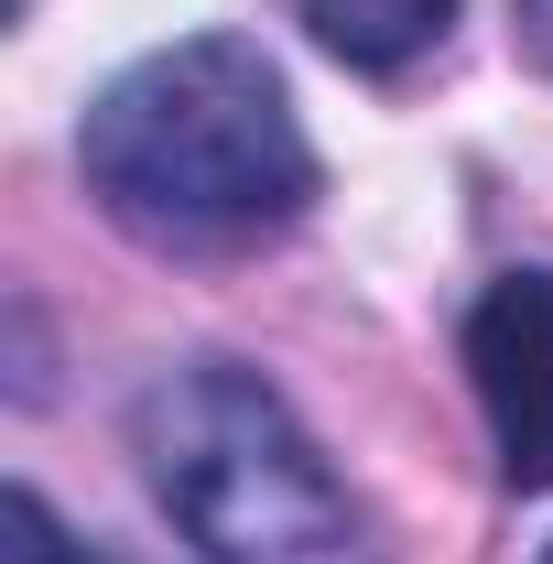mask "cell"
Returning <instances> with one entry per match:
<instances>
[{
  "label": "cell",
  "mask_w": 553,
  "mask_h": 564,
  "mask_svg": "<svg viewBox=\"0 0 553 564\" xmlns=\"http://www.w3.org/2000/svg\"><path fill=\"white\" fill-rule=\"evenodd\" d=\"M521 44H532V66H553V0H521Z\"/></svg>",
  "instance_id": "6"
},
{
  "label": "cell",
  "mask_w": 553,
  "mask_h": 564,
  "mask_svg": "<svg viewBox=\"0 0 553 564\" xmlns=\"http://www.w3.org/2000/svg\"><path fill=\"white\" fill-rule=\"evenodd\" d=\"M282 11L358 76H402L413 55H434L445 22H456V0H282Z\"/></svg>",
  "instance_id": "4"
},
{
  "label": "cell",
  "mask_w": 553,
  "mask_h": 564,
  "mask_svg": "<svg viewBox=\"0 0 553 564\" xmlns=\"http://www.w3.org/2000/svg\"><path fill=\"white\" fill-rule=\"evenodd\" d=\"M543 564H553V543H543Z\"/></svg>",
  "instance_id": "7"
},
{
  "label": "cell",
  "mask_w": 553,
  "mask_h": 564,
  "mask_svg": "<svg viewBox=\"0 0 553 564\" xmlns=\"http://www.w3.org/2000/svg\"><path fill=\"white\" fill-rule=\"evenodd\" d=\"M467 380H478L499 478L521 499L553 489V272H499L467 304Z\"/></svg>",
  "instance_id": "3"
},
{
  "label": "cell",
  "mask_w": 553,
  "mask_h": 564,
  "mask_svg": "<svg viewBox=\"0 0 553 564\" xmlns=\"http://www.w3.org/2000/svg\"><path fill=\"white\" fill-rule=\"evenodd\" d=\"M141 467L207 564H380L369 510L315 456L293 402L239 358L163 369L141 391Z\"/></svg>",
  "instance_id": "2"
},
{
  "label": "cell",
  "mask_w": 553,
  "mask_h": 564,
  "mask_svg": "<svg viewBox=\"0 0 553 564\" xmlns=\"http://www.w3.org/2000/svg\"><path fill=\"white\" fill-rule=\"evenodd\" d=\"M76 163L87 196L152 250H250L315 207V141L272 55L239 33H196L109 76L76 131Z\"/></svg>",
  "instance_id": "1"
},
{
  "label": "cell",
  "mask_w": 553,
  "mask_h": 564,
  "mask_svg": "<svg viewBox=\"0 0 553 564\" xmlns=\"http://www.w3.org/2000/svg\"><path fill=\"white\" fill-rule=\"evenodd\" d=\"M0 564H109V554H87L66 521L44 510V489H11L0 499Z\"/></svg>",
  "instance_id": "5"
},
{
  "label": "cell",
  "mask_w": 553,
  "mask_h": 564,
  "mask_svg": "<svg viewBox=\"0 0 553 564\" xmlns=\"http://www.w3.org/2000/svg\"><path fill=\"white\" fill-rule=\"evenodd\" d=\"M11 11H22V0H11Z\"/></svg>",
  "instance_id": "8"
}]
</instances>
